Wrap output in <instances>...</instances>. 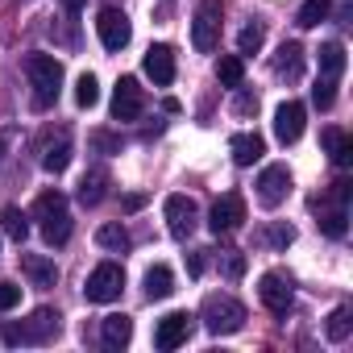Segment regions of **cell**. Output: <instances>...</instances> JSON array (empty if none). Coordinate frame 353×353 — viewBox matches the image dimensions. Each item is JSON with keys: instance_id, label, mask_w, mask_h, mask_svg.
<instances>
[{"instance_id": "1", "label": "cell", "mask_w": 353, "mask_h": 353, "mask_svg": "<svg viewBox=\"0 0 353 353\" xmlns=\"http://www.w3.org/2000/svg\"><path fill=\"white\" fill-rule=\"evenodd\" d=\"M26 75H30V88H34V104L50 108L59 100V92H63V63L54 54H30Z\"/></svg>"}, {"instance_id": "2", "label": "cell", "mask_w": 353, "mask_h": 353, "mask_svg": "<svg viewBox=\"0 0 353 353\" xmlns=\"http://www.w3.org/2000/svg\"><path fill=\"white\" fill-rule=\"evenodd\" d=\"M34 221H42L46 245H67V237H71V212H67V196L63 192H42L34 200Z\"/></svg>"}, {"instance_id": "3", "label": "cell", "mask_w": 353, "mask_h": 353, "mask_svg": "<svg viewBox=\"0 0 353 353\" xmlns=\"http://www.w3.org/2000/svg\"><path fill=\"white\" fill-rule=\"evenodd\" d=\"M200 320H204V328H208L212 336H233V332H241V324H245V307H241L233 295H208L204 307H200Z\"/></svg>"}, {"instance_id": "4", "label": "cell", "mask_w": 353, "mask_h": 353, "mask_svg": "<svg viewBox=\"0 0 353 353\" xmlns=\"http://www.w3.org/2000/svg\"><path fill=\"white\" fill-rule=\"evenodd\" d=\"M54 336H59V312H50V307H38L21 328H5L9 345H46Z\"/></svg>"}, {"instance_id": "5", "label": "cell", "mask_w": 353, "mask_h": 353, "mask_svg": "<svg viewBox=\"0 0 353 353\" xmlns=\"http://www.w3.org/2000/svg\"><path fill=\"white\" fill-rule=\"evenodd\" d=\"M121 291H125V270L117 262H100L83 283L88 303H112V299H121Z\"/></svg>"}, {"instance_id": "6", "label": "cell", "mask_w": 353, "mask_h": 353, "mask_svg": "<svg viewBox=\"0 0 353 353\" xmlns=\"http://www.w3.org/2000/svg\"><path fill=\"white\" fill-rule=\"evenodd\" d=\"M192 46L200 54H212L221 46V0H200L196 21H192Z\"/></svg>"}, {"instance_id": "7", "label": "cell", "mask_w": 353, "mask_h": 353, "mask_svg": "<svg viewBox=\"0 0 353 353\" xmlns=\"http://www.w3.org/2000/svg\"><path fill=\"white\" fill-rule=\"evenodd\" d=\"M258 295H262V303H266L274 316H287L291 303H295V283H291V274H283V270H266V274L258 279Z\"/></svg>"}, {"instance_id": "8", "label": "cell", "mask_w": 353, "mask_h": 353, "mask_svg": "<svg viewBox=\"0 0 353 353\" xmlns=\"http://www.w3.org/2000/svg\"><path fill=\"white\" fill-rule=\"evenodd\" d=\"M162 212H166V229H170V237H179V241L192 237L196 225H200V208H196L192 196H166Z\"/></svg>"}, {"instance_id": "9", "label": "cell", "mask_w": 353, "mask_h": 353, "mask_svg": "<svg viewBox=\"0 0 353 353\" xmlns=\"http://www.w3.org/2000/svg\"><path fill=\"white\" fill-rule=\"evenodd\" d=\"M258 200H262V208H279L287 196H291V170L283 166V162H274V166H266L262 174H258Z\"/></svg>"}, {"instance_id": "10", "label": "cell", "mask_w": 353, "mask_h": 353, "mask_svg": "<svg viewBox=\"0 0 353 353\" xmlns=\"http://www.w3.org/2000/svg\"><path fill=\"white\" fill-rule=\"evenodd\" d=\"M96 34H100V42H104V50H125L129 46V38H133V30H129V17L121 13V9H100V17H96Z\"/></svg>"}, {"instance_id": "11", "label": "cell", "mask_w": 353, "mask_h": 353, "mask_svg": "<svg viewBox=\"0 0 353 353\" xmlns=\"http://www.w3.org/2000/svg\"><path fill=\"white\" fill-rule=\"evenodd\" d=\"M192 320H196V316H188V312H166V316L154 324V345H158V349H179V345H188Z\"/></svg>"}, {"instance_id": "12", "label": "cell", "mask_w": 353, "mask_h": 353, "mask_svg": "<svg viewBox=\"0 0 353 353\" xmlns=\"http://www.w3.org/2000/svg\"><path fill=\"white\" fill-rule=\"evenodd\" d=\"M145 108V96H141V83L133 75H121L117 79V92H112V117L117 121H137Z\"/></svg>"}, {"instance_id": "13", "label": "cell", "mask_w": 353, "mask_h": 353, "mask_svg": "<svg viewBox=\"0 0 353 353\" xmlns=\"http://www.w3.org/2000/svg\"><path fill=\"white\" fill-rule=\"evenodd\" d=\"M303 121H307V108H303L299 100H283V104L274 108V137H279L283 145H295V141L303 137Z\"/></svg>"}, {"instance_id": "14", "label": "cell", "mask_w": 353, "mask_h": 353, "mask_svg": "<svg viewBox=\"0 0 353 353\" xmlns=\"http://www.w3.org/2000/svg\"><path fill=\"white\" fill-rule=\"evenodd\" d=\"M241 221H245V200H241L237 192H229V196H221V200L212 204L208 229L221 237V233H233V229H241Z\"/></svg>"}, {"instance_id": "15", "label": "cell", "mask_w": 353, "mask_h": 353, "mask_svg": "<svg viewBox=\"0 0 353 353\" xmlns=\"http://www.w3.org/2000/svg\"><path fill=\"white\" fill-rule=\"evenodd\" d=\"M141 67H145V75L158 83V88H170L174 83V50L170 46H150L145 50V59H141Z\"/></svg>"}, {"instance_id": "16", "label": "cell", "mask_w": 353, "mask_h": 353, "mask_svg": "<svg viewBox=\"0 0 353 353\" xmlns=\"http://www.w3.org/2000/svg\"><path fill=\"white\" fill-rule=\"evenodd\" d=\"M229 154H233L237 166H254V162L266 154V141H262V133H233Z\"/></svg>"}, {"instance_id": "17", "label": "cell", "mask_w": 353, "mask_h": 353, "mask_svg": "<svg viewBox=\"0 0 353 353\" xmlns=\"http://www.w3.org/2000/svg\"><path fill=\"white\" fill-rule=\"evenodd\" d=\"M100 341H104V349H125V345L133 341V320H129L125 312L104 316V324H100Z\"/></svg>"}, {"instance_id": "18", "label": "cell", "mask_w": 353, "mask_h": 353, "mask_svg": "<svg viewBox=\"0 0 353 353\" xmlns=\"http://www.w3.org/2000/svg\"><path fill=\"white\" fill-rule=\"evenodd\" d=\"M21 270H26V279H30L34 287H54V283H59V266H54L50 258H42V254H26V258H21Z\"/></svg>"}, {"instance_id": "19", "label": "cell", "mask_w": 353, "mask_h": 353, "mask_svg": "<svg viewBox=\"0 0 353 353\" xmlns=\"http://www.w3.org/2000/svg\"><path fill=\"white\" fill-rule=\"evenodd\" d=\"M274 71H279L287 83H295V79L303 75V46H299V42H283V46H279V59H274Z\"/></svg>"}, {"instance_id": "20", "label": "cell", "mask_w": 353, "mask_h": 353, "mask_svg": "<svg viewBox=\"0 0 353 353\" xmlns=\"http://www.w3.org/2000/svg\"><path fill=\"white\" fill-rule=\"evenodd\" d=\"M320 141H324V150H328V158L345 170V166H353V137L349 133H341V129H324L320 133Z\"/></svg>"}, {"instance_id": "21", "label": "cell", "mask_w": 353, "mask_h": 353, "mask_svg": "<svg viewBox=\"0 0 353 353\" xmlns=\"http://www.w3.org/2000/svg\"><path fill=\"white\" fill-rule=\"evenodd\" d=\"M108 196V170H88L83 174V183H79V204H88V208H96L100 200Z\"/></svg>"}, {"instance_id": "22", "label": "cell", "mask_w": 353, "mask_h": 353, "mask_svg": "<svg viewBox=\"0 0 353 353\" xmlns=\"http://www.w3.org/2000/svg\"><path fill=\"white\" fill-rule=\"evenodd\" d=\"M170 291H174V270H170V266H162V262H158V266H150V270H145V299L154 303V299H166Z\"/></svg>"}, {"instance_id": "23", "label": "cell", "mask_w": 353, "mask_h": 353, "mask_svg": "<svg viewBox=\"0 0 353 353\" xmlns=\"http://www.w3.org/2000/svg\"><path fill=\"white\" fill-rule=\"evenodd\" d=\"M42 166H46L50 174H63V170L71 166V137H67V133H59V141H50V145H46Z\"/></svg>"}, {"instance_id": "24", "label": "cell", "mask_w": 353, "mask_h": 353, "mask_svg": "<svg viewBox=\"0 0 353 353\" xmlns=\"http://www.w3.org/2000/svg\"><path fill=\"white\" fill-rule=\"evenodd\" d=\"M96 245H100V250H112V254H125V250L133 245V237H129L125 225H100V229H96Z\"/></svg>"}, {"instance_id": "25", "label": "cell", "mask_w": 353, "mask_h": 353, "mask_svg": "<svg viewBox=\"0 0 353 353\" xmlns=\"http://www.w3.org/2000/svg\"><path fill=\"white\" fill-rule=\"evenodd\" d=\"M341 71H345V46L341 42H324L320 46V75L324 79H341Z\"/></svg>"}, {"instance_id": "26", "label": "cell", "mask_w": 353, "mask_h": 353, "mask_svg": "<svg viewBox=\"0 0 353 353\" xmlns=\"http://www.w3.org/2000/svg\"><path fill=\"white\" fill-rule=\"evenodd\" d=\"M316 212H320L316 225H320L324 237H345V229H349V225H345V221H349V216H345V204H332V208H320V204H316Z\"/></svg>"}, {"instance_id": "27", "label": "cell", "mask_w": 353, "mask_h": 353, "mask_svg": "<svg viewBox=\"0 0 353 353\" xmlns=\"http://www.w3.org/2000/svg\"><path fill=\"white\" fill-rule=\"evenodd\" d=\"M216 79H221L225 88H241V83H245V59H241V54H225V59L216 63Z\"/></svg>"}, {"instance_id": "28", "label": "cell", "mask_w": 353, "mask_h": 353, "mask_svg": "<svg viewBox=\"0 0 353 353\" xmlns=\"http://www.w3.org/2000/svg\"><path fill=\"white\" fill-rule=\"evenodd\" d=\"M0 229H5V237H13V241H26L30 237V216L21 208H5L0 212Z\"/></svg>"}, {"instance_id": "29", "label": "cell", "mask_w": 353, "mask_h": 353, "mask_svg": "<svg viewBox=\"0 0 353 353\" xmlns=\"http://www.w3.org/2000/svg\"><path fill=\"white\" fill-rule=\"evenodd\" d=\"M332 9V0H303V9H299V26L303 30H316Z\"/></svg>"}, {"instance_id": "30", "label": "cell", "mask_w": 353, "mask_h": 353, "mask_svg": "<svg viewBox=\"0 0 353 353\" xmlns=\"http://www.w3.org/2000/svg\"><path fill=\"white\" fill-rule=\"evenodd\" d=\"M262 42H266V26H262V21H250V26L241 30V38H237V50H241V54H258Z\"/></svg>"}, {"instance_id": "31", "label": "cell", "mask_w": 353, "mask_h": 353, "mask_svg": "<svg viewBox=\"0 0 353 353\" xmlns=\"http://www.w3.org/2000/svg\"><path fill=\"white\" fill-rule=\"evenodd\" d=\"M96 100H100V79H96V75H79V83H75V104H79V108H96Z\"/></svg>"}, {"instance_id": "32", "label": "cell", "mask_w": 353, "mask_h": 353, "mask_svg": "<svg viewBox=\"0 0 353 353\" xmlns=\"http://www.w3.org/2000/svg\"><path fill=\"white\" fill-rule=\"evenodd\" d=\"M349 328H353V320H349V307H336V312L328 316V324H324L328 341H345V336H349Z\"/></svg>"}, {"instance_id": "33", "label": "cell", "mask_w": 353, "mask_h": 353, "mask_svg": "<svg viewBox=\"0 0 353 353\" xmlns=\"http://www.w3.org/2000/svg\"><path fill=\"white\" fill-rule=\"evenodd\" d=\"M332 100H336V79H316V88H312V104L316 108H332Z\"/></svg>"}, {"instance_id": "34", "label": "cell", "mask_w": 353, "mask_h": 353, "mask_svg": "<svg viewBox=\"0 0 353 353\" xmlns=\"http://www.w3.org/2000/svg\"><path fill=\"white\" fill-rule=\"evenodd\" d=\"M262 241H266V245H274V250H287V245L295 241V229H291V225H274V229H266V233H262Z\"/></svg>"}, {"instance_id": "35", "label": "cell", "mask_w": 353, "mask_h": 353, "mask_svg": "<svg viewBox=\"0 0 353 353\" xmlns=\"http://www.w3.org/2000/svg\"><path fill=\"white\" fill-rule=\"evenodd\" d=\"M21 303V287L9 283V279H0V312H13Z\"/></svg>"}, {"instance_id": "36", "label": "cell", "mask_w": 353, "mask_h": 353, "mask_svg": "<svg viewBox=\"0 0 353 353\" xmlns=\"http://www.w3.org/2000/svg\"><path fill=\"white\" fill-rule=\"evenodd\" d=\"M241 270H245V258L229 250V254H225V274H229V279H241Z\"/></svg>"}, {"instance_id": "37", "label": "cell", "mask_w": 353, "mask_h": 353, "mask_svg": "<svg viewBox=\"0 0 353 353\" xmlns=\"http://www.w3.org/2000/svg\"><path fill=\"white\" fill-rule=\"evenodd\" d=\"M250 112H258V96L241 92V96H237V117H250Z\"/></svg>"}, {"instance_id": "38", "label": "cell", "mask_w": 353, "mask_h": 353, "mask_svg": "<svg viewBox=\"0 0 353 353\" xmlns=\"http://www.w3.org/2000/svg\"><path fill=\"white\" fill-rule=\"evenodd\" d=\"M92 141H96L100 150H117V145H121V141H117V137H108V133H92Z\"/></svg>"}, {"instance_id": "39", "label": "cell", "mask_w": 353, "mask_h": 353, "mask_svg": "<svg viewBox=\"0 0 353 353\" xmlns=\"http://www.w3.org/2000/svg\"><path fill=\"white\" fill-rule=\"evenodd\" d=\"M188 270L200 274V270H204V254H192V258H188Z\"/></svg>"}, {"instance_id": "40", "label": "cell", "mask_w": 353, "mask_h": 353, "mask_svg": "<svg viewBox=\"0 0 353 353\" xmlns=\"http://www.w3.org/2000/svg\"><path fill=\"white\" fill-rule=\"evenodd\" d=\"M63 9H67V13H79V9H83V0H63Z\"/></svg>"}]
</instances>
